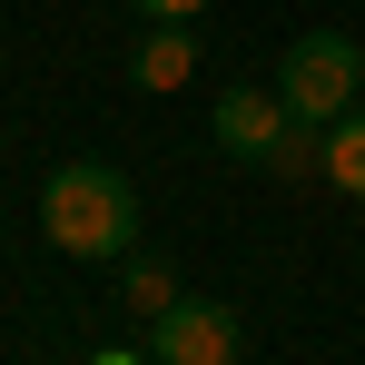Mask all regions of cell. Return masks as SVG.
Masks as SVG:
<instances>
[{"instance_id": "cell-6", "label": "cell", "mask_w": 365, "mask_h": 365, "mask_svg": "<svg viewBox=\"0 0 365 365\" xmlns=\"http://www.w3.org/2000/svg\"><path fill=\"white\" fill-rule=\"evenodd\" d=\"M326 187L365 197V109H346V119L326 128Z\"/></svg>"}, {"instance_id": "cell-8", "label": "cell", "mask_w": 365, "mask_h": 365, "mask_svg": "<svg viewBox=\"0 0 365 365\" xmlns=\"http://www.w3.org/2000/svg\"><path fill=\"white\" fill-rule=\"evenodd\" d=\"M277 178H306V168H326V128L316 119H287V138H277V158H267Z\"/></svg>"}, {"instance_id": "cell-4", "label": "cell", "mask_w": 365, "mask_h": 365, "mask_svg": "<svg viewBox=\"0 0 365 365\" xmlns=\"http://www.w3.org/2000/svg\"><path fill=\"white\" fill-rule=\"evenodd\" d=\"M287 119H297V109H287V99H267V89H227V99L207 109V128H217V148H227V158H257V168L277 158V138H287Z\"/></svg>"}, {"instance_id": "cell-7", "label": "cell", "mask_w": 365, "mask_h": 365, "mask_svg": "<svg viewBox=\"0 0 365 365\" xmlns=\"http://www.w3.org/2000/svg\"><path fill=\"white\" fill-rule=\"evenodd\" d=\"M119 297L138 306V326H148L158 306H178V277H168L158 257H138V247H128V257H119Z\"/></svg>"}, {"instance_id": "cell-3", "label": "cell", "mask_w": 365, "mask_h": 365, "mask_svg": "<svg viewBox=\"0 0 365 365\" xmlns=\"http://www.w3.org/2000/svg\"><path fill=\"white\" fill-rule=\"evenodd\" d=\"M138 346H148V365H237L247 326H237V306H217V297H187V287H178V306H158Z\"/></svg>"}, {"instance_id": "cell-2", "label": "cell", "mask_w": 365, "mask_h": 365, "mask_svg": "<svg viewBox=\"0 0 365 365\" xmlns=\"http://www.w3.org/2000/svg\"><path fill=\"white\" fill-rule=\"evenodd\" d=\"M277 99H287L297 119L336 128V119L365 99V50L346 40V30H297V40H287V60H277Z\"/></svg>"}, {"instance_id": "cell-1", "label": "cell", "mask_w": 365, "mask_h": 365, "mask_svg": "<svg viewBox=\"0 0 365 365\" xmlns=\"http://www.w3.org/2000/svg\"><path fill=\"white\" fill-rule=\"evenodd\" d=\"M40 237L60 247V257H79V267H119L128 247H138V187L109 158H69L40 187Z\"/></svg>"}, {"instance_id": "cell-9", "label": "cell", "mask_w": 365, "mask_h": 365, "mask_svg": "<svg viewBox=\"0 0 365 365\" xmlns=\"http://www.w3.org/2000/svg\"><path fill=\"white\" fill-rule=\"evenodd\" d=\"M128 10H138V20H197L207 0H128Z\"/></svg>"}, {"instance_id": "cell-10", "label": "cell", "mask_w": 365, "mask_h": 365, "mask_svg": "<svg viewBox=\"0 0 365 365\" xmlns=\"http://www.w3.org/2000/svg\"><path fill=\"white\" fill-rule=\"evenodd\" d=\"M99 365H148V356H99Z\"/></svg>"}, {"instance_id": "cell-5", "label": "cell", "mask_w": 365, "mask_h": 365, "mask_svg": "<svg viewBox=\"0 0 365 365\" xmlns=\"http://www.w3.org/2000/svg\"><path fill=\"white\" fill-rule=\"evenodd\" d=\"M128 79H138V89H187V79H197V20H158V30L138 40Z\"/></svg>"}]
</instances>
